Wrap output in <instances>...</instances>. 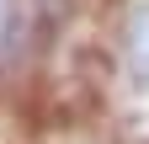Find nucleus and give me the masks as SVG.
<instances>
[{
  "mask_svg": "<svg viewBox=\"0 0 149 144\" xmlns=\"http://www.w3.org/2000/svg\"><path fill=\"white\" fill-rule=\"evenodd\" d=\"M96 59L117 123L133 128V144H149V0H107Z\"/></svg>",
  "mask_w": 149,
  "mask_h": 144,
  "instance_id": "nucleus-1",
  "label": "nucleus"
}]
</instances>
